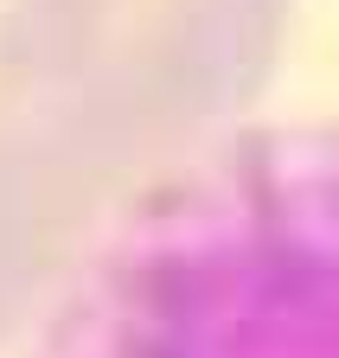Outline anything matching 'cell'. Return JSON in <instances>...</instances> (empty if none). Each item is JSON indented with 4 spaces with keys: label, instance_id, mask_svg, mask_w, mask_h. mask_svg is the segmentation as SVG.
<instances>
[{
    "label": "cell",
    "instance_id": "1",
    "mask_svg": "<svg viewBox=\"0 0 339 358\" xmlns=\"http://www.w3.org/2000/svg\"><path fill=\"white\" fill-rule=\"evenodd\" d=\"M288 0H0V345L243 134Z\"/></svg>",
    "mask_w": 339,
    "mask_h": 358
},
{
    "label": "cell",
    "instance_id": "2",
    "mask_svg": "<svg viewBox=\"0 0 339 358\" xmlns=\"http://www.w3.org/2000/svg\"><path fill=\"white\" fill-rule=\"evenodd\" d=\"M32 358H339V128H257L173 179Z\"/></svg>",
    "mask_w": 339,
    "mask_h": 358
}]
</instances>
